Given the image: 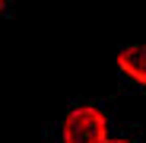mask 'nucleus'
<instances>
[{
    "label": "nucleus",
    "instance_id": "obj_3",
    "mask_svg": "<svg viewBox=\"0 0 146 143\" xmlns=\"http://www.w3.org/2000/svg\"><path fill=\"white\" fill-rule=\"evenodd\" d=\"M105 143H130V140H121V137H108Z\"/></svg>",
    "mask_w": 146,
    "mask_h": 143
},
{
    "label": "nucleus",
    "instance_id": "obj_2",
    "mask_svg": "<svg viewBox=\"0 0 146 143\" xmlns=\"http://www.w3.org/2000/svg\"><path fill=\"white\" fill-rule=\"evenodd\" d=\"M117 67L121 73L146 86V45H127L124 51H117Z\"/></svg>",
    "mask_w": 146,
    "mask_h": 143
},
{
    "label": "nucleus",
    "instance_id": "obj_1",
    "mask_svg": "<svg viewBox=\"0 0 146 143\" xmlns=\"http://www.w3.org/2000/svg\"><path fill=\"white\" fill-rule=\"evenodd\" d=\"M108 118L95 105H80L64 118V143H105Z\"/></svg>",
    "mask_w": 146,
    "mask_h": 143
},
{
    "label": "nucleus",
    "instance_id": "obj_4",
    "mask_svg": "<svg viewBox=\"0 0 146 143\" xmlns=\"http://www.w3.org/2000/svg\"><path fill=\"white\" fill-rule=\"evenodd\" d=\"M3 7H7V0H0V13H3Z\"/></svg>",
    "mask_w": 146,
    "mask_h": 143
}]
</instances>
